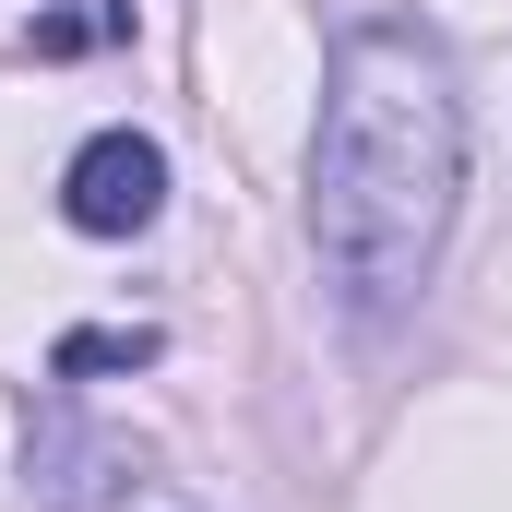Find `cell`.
Segmentation results:
<instances>
[{
	"instance_id": "3957f363",
	"label": "cell",
	"mask_w": 512,
	"mask_h": 512,
	"mask_svg": "<svg viewBox=\"0 0 512 512\" xmlns=\"http://www.w3.org/2000/svg\"><path fill=\"white\" fill-rule=\"evenodd\" d=\"M155 358V322H96V334H60V382L84 370H143Z\"/></svg>"
},
{
	"instance_id": "6da1fadb",
	"label": "cell",
	"mask_w": 512,
	"mask_h": 512,
	"mask_svg": "<svg viewBox=\"0 0 512 512\" xmlns=\"http://www.w3.org/2000/svg\"><path fill=\"white\" fill-rule=\"evenodd\" d=\"M465 215V84L429 24L370 12L322 60V131H310V251L358 322H393Z\"/></svg>"
},
{
	"instance_id": "7a4b0ae2",
	"label": "cell",
	"mask_w": 512,
	"mask_h": 512,
	"mask_svg": "<svg viewBox=\"0 0 512 512\" xmlns=\"http://www.w3.org/2000/svg\"><path fill=\"white\" fill-rule=\"evenodd\" d=\"M60 215H72L84 239H143V227L167 215V155H155L143 131H96V143L60 167Z\"/></svg>"
}]
</instances>
